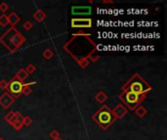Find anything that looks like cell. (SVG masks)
Segmentation results:
<instances>
[{
  "label": "cell",
  "mask_w": 167,
  "mask_h": 140,
  "mask_svg": "<svg viewBox=\"0 0 167 140\" xmlns=\"http://www.w3.org/2000/svg\"><path fill=\"white\" fill-rule=\"evenodd\" d=\"M7 18H8V23H10L12 25V28H14V26L21 21V18L16 13H11L10 15L7 16Z\"/></svg>",
  "instance_id": "cell-10"
},
{
  "label": "cell",
  "mask_w": 167,
  "mask_h": 140,
  "mask_svg": "<svg viewBox=\"0 0 167 140\" xmlns=\"http://www.w3.org/2000/svg\"><path fill=\"white\" fill-rule=\"evenodd\" d=\"M145 98L146 95H137L129 92H122V93L119 95V98L123 102V105H126L130 110H135L137 107H139V105L145 99Z\"/></svg>",
  "instance_id": "cell-4"
},
{
  "label": "cell",
  "mask_w": 167,
  "mask_h": 140,
  "mask_svg": "<svg viewBox=\"0 0 167 140\" xmlns=\"http://www.w3.org/2000/svg\"><path fill=\"white\" fill-rule=\"evenodd\" d=\"M33 18H34V19L36 20L37 22H41L42 21L45 20V18H46V14L44 13L42 10H40V9H38V10L33 14Z\"/></svg>",
  "instance_id": "cell-11"
},
{
  "label": "cell",
  "mask_w": 167,
  "mask_h": 140,
  "mask_svg": "<svg viewBox=\"0 0 167 140\" xmlns=\"http://www.w3.org/2000/svg\"><path fill=\"white\" fill-rule=\"evenodd\" d=\"M5 120L10 124L11 126L14 124V122L17 121V118H16V114H15V112H13V111H11V112H9L7 115L5 116Z\"/></svg>",
  "instance_id": "cell-14"
},
{
  "label": "cell",
  "mask_w": 167,
  "mask_h": 140,
  "mask_svg": "<svg viewBox=\"0 0 167 140\" xmlns=\"http://www.w3.org/2000/svg\"><path fill=\"white\" fill-rule=\"evenodd\" d=\"M8 9H9V6H8V4H7V3L3 2V3L0 4V11H1V12L5 13V12H7V11H8Z\"/></svg>",
  "instance_id": "cell-22"
},
{
  "label": "cell",
  "mask_w": 167,
  "mask_h": 140,
  "mask_svg": "<svg viewBox=\"0 0 167 140\" xmlns=\"http://www.w3.org/2000/svg\"><path fill=\"white\" fill-rule=\"evenodd\" d=\"M24 37L15 28H10L0 37V43H2L12 52L19 49L24 43Z\"/></svg>",
  "instance_id": "cell-1"
},
{
  "label": "cell",
  "mask_w": 167,
  "mask_h": 140,
  "mask_svg": "<svg viewBox=\"0 0 167 140\" xmlns=\"http://www.w3.org/2000/svg\"><path fill=\"white\" fill-rule=\"evenodd\" d=\"M8 24V18H7V16L6 15H2V16H0V25L1 26H6Z\"/></svg>",
  "instance_id": "cell-17"
},
{
  "label": "cell",
  "mask_w": 167,
  "mask_h": 140,
  "mask_svg": "<svg viewBox=\"0 0 167 140\" xmlns=\"http://www.w3.org/2000/svg\"><path fill=\"white\" fill-rule=\"evenodd\" d=\"M54 140H62V139H61V138L59 137V138H57V139H54Z\"/></svg>",
  "instance_id": "cell-27"
},
{
  "label": "cell",
  "mask_w": 167,
  "mask_h": 140,
  "mask_svg": "<svg viewBox=\"0 0 167 140\" xmlns=\"http://www.w3.org/2000/svg\"><path fill=\"white\" fill-rule=\"evenodd\" d=\"M25 71H26V73L28 74H31V73H33L35 70H36V67H35L33 64H29L28 66L25 67Z\"/></svg>",
  "instance_id": "cell-18"
},
{
  "label": "cell",
  "mask_w": 167,
  "mask_h": 140,
  "mask_svg": "<svg viewBox=\"0 0 167 140\" xmlns=\"http://www.w3.org/2000/svg\"><path fill=\"white\" fill-rule=\"evenodd\" d=\"M135 113H136V115H137L139 118H143L144 116H146V115H147L148 111H147V109H146L145 107L140 106V107H137V108H136Z\"/></svg>",
  "instance_id": "cell-15"
},
{
  "label": "cell",
  "mask_w": 167,
  "mask_h": 140,
  "mask_svg": "<svg viewBox=\"0 0 167 140\" xmlns=\"http://www.w3.org/2000/svg\"><path fill=\"white\" fill-rule=\"evenodd\" d=\"M53 55H54V52H53L50 49H46L45 51L43 52V57L45 58L46 59H50L53 57Z\"/></svg>",
  "instance_id": "cell-16"
},
{
  "label": "cell",
  "mask_w": 167,
  "mask_h": 140,
  "mask_svg": "<svg viewBox=\"0 0 167 140\" xmlns=\"http://www.w3.org/2000/svg\"><path fill=\"white\" fill-rule=\"evenodd\" d=\"M73 14L74 15H88L91 13V7L89 6H82V7H73L72 10Z\"/></svg>",
  "instance_id": "cell-9"
},
{
  "label": "cell",
  "mask_w": 167,
  "mask_h": 140,
  "mask_svg": "<svg viewBox=\"0 0 167 140\" xmlns=\"http://www.w3.org/2000/svg\"><path fill=\"white\" fill-rule=\"evenodd\" d=\"M50 137L54 140V139H57L60 137V133H59V131L56 130V129H53L51 132H50Z\"/></svg>",
  "instance_id": "cell-21"
},
{
  "label": "cell",
  "mask_w": 167,
  "mask_h": 140,
  "mask_svg": "<svg viewBox=\"0 0 167 140\" xmlns=\"http://www.w3.org/2000/svg\"><path fill=\"white\" fill-rule=\"evenodd\" d=\"M14 101H15V98L7 92L0 96V105H1L4 109L10 108V106L14 103Z\"/></svg>",
  "instance_id": "cell-7"
},
{
  "label": "cell",
  "mask_w": 167,
  "mask_h": 140,
  "mask_svg": "<svg viewBox=\"0 0 167 140\" xmlns=\"http://www.w3.org/2000/svg\"><path fill=\"white\" fill-rule=\"evenodd\" d=\"M111 112H112L113 116H114V118H116V119H121L127 114L128 109L125 107V105L119 103V104L116 105V107H114V109Z\"/></svg>",
  "instance_id": "cell-8"
},
{
  "label": "cell",
  "mask_w": 167,
  "mask_h": 140,
  "mask_svg": "<svg viewBox=\"0 0 167 140\" xmlns=\"http://www.w3.org/2000/svg\"><path fill=\"white\" fill-rule=\"evenodd\" d=\"M92 118L103 129H107L112 122L116 120L114 118L111 110L107 106V105L102 106L94 114Z\"/></svg>",
  "instance_id": "cell-3"
},
{
  "label": "cell",
  "mask_w": 167,
  "mask_h": 140,
  "mask_svg": "<svg viewBox=\"0 0 167 140\" xmlns=\"http://www.w3.org/2000/svg\"><path fill=\"white\" fill-rule=\"evenodd\" d=\"M72 26L76 28H88L92 26L91 19H73Z\"/></svg>",
  "instance_id": "cell-6"
},
{
  "label": "cell",
  "mask_w": 167,
  "mask_h": 140,
  "mask_svg": "<svg viewBox=\"0 0 167 140\" xmlns=\"http://www.w3.org/2000/svg\"><path fill=\"white\" fill-rule=\"evenodd\" d=\"M15 77H16L17 79H19L20 81L24 82V81L26 80V78L29 77V74L26 73V71H25L24 69H20L19 71L17 72V74L15 75Z\"/></svg>",
  "instance_id": "cell-12"
},
{
  "label": "cell",
  "mask_w": 167,
  "mask_h": 140,
  "mask_svg": "<svg viewBox=\"0 0 167 140\" xmlns=\"http://www.w3.org/2000/svg\"><path fill=\"white\" fill-rule=\"evenodd\" d=\"M95 99H96L97 101H99L100 103H104L105 100L108 99V95H107V93H105V92L100 91L98 93L96 94V96H95Z\"/></svg>",
  "instance_id": "cell-13"
},
{
  "label": "cell",
  "mask_w": 167,
  "mask_h": 140,
  "mask_svg": "<svg viewBox=\"0 0 167 140\" xmlns=\"http://www.w3.org/2000/svg\"><path fill=\"white\" fill-rule=\"evenodd\" d=\"M24 88V83L20 81L19 79H17L16 77L12 78L10 82H8V86H7V90L14 98H20L23 90Z\"/></svg>",
  "instance_id": "cell-5"
},
{
  "label": "cell",
  "mask_w": 167,
  "mask_h": 140,
  "mask_svg": "<svg viewBox=\"0 0 167 140\" xmlns=\"http://www.w3.org/2000/svg\"><path fill=\"white\" fill-rule=\"evenodd\" d=\"M0 140H5L4 138H2V137H0Z\"/></svg>",
  "instance_id": "cell-28"
},
{
  "label": "cell",
  "mask_w": 167,
  "mask_h": 140,
  "mask_svg": "<svg viewBox=\"0 0 167 140\" xmlns=\"http://www.w3.org/2000/svg\"><path fill=\"white\" fill-rule=\"evenodd\" d=\"M8 86V82L6 80H1L0 81V89L1 90H6Z\"/></svg>",
  "instance_id": "cell-24"
},
{
  "label": "cell",
  "mask_w": 167,
  "mask_h": 140,
  "mask_svg": "<svg viewBox=\"0 0 167 140\" xmlns=\"http://www.w3.org/2000/svg\"><path fill=\"white\" fill-rule=\"evenodd\" d=\"M30 92H31V88H30V87H26V86H24V90H23V92H22V93H24V95H30Z\"/></svg>",
  "instance_id": "cell-23"
},
{
  "label": "cell",
  "mask_w": 167,
  "mask_h": 140,
  "mask_svg": "<svg viewBox=\"0 0 167 140\" xmlns=\"http://www.w3.org/2000/svg\"><path fill=\"white\" fill-rule=\"evenodd\" d=\"M23 26H24V28L25 30H30L32 28V26H33V23L30 21H26V22H24Z\"/></svg>",
  "instance_id": "cell-20"
},
{
  "label": "cell",
  "mask_w": 167,
  "mask_h": 140,
  "mask_svg": "<svg viewBox=\"0 0 167 140\" xmlns=\"http://www.w3.org/2000/svg\"><path fill=\"white\" fill-rule=\"evenodd\" d=\"M89 58H90L92 61H96L97 59H99V56H98V54H96V52H92V54L89 56Z\"/></svg>",
  "instance_id": "cell-25"
},
{
  "label": "cell",
  "mask_w": 167,
  "mask_h": 140,
  "mask_svg": "<svg viewBox=\"0 0 167 140\" xmlns=\"http://www.w3.org/2000/svg\"><path fill=\"white\" fill-rule=\"evenodd\" d=\"M31 122H32L31 118H30L29 116L24 117V120H23V126H26V127H29L30 125H31Z\"/></svg>",
  "instance_id": "cell-19"
},
{
  "label": "cell",
  "mask_w": 167,
  "mask_h": 140,
  "mask_svg": "<svg viewBox=\"0 0 167 140\" xmlns=\"http://www.w3.org/2000/svg\"><path fill=\"white\" fill-rule=\"evenodd\" d=\"M151 90H152V87L138 73L134 74L133 77L122 87L123 92H129L137 95H147V93Z\"/></svg>",
  "instance_id": "cell-2"
},
{
  "label": "cell",
  "mask_w": 167,
  "mask_h": 140,
  "mask_svg": "<svg viewBox=\"0 0 167 140\" xmlns=\"http://www.w3.org/2000/svg\"><path fill=\"white\" fill-rule=\"evenodd\" d=\"M103 3H112V1H103Z\"/></svg>",
  "instance_id": "cell-26"
}]
</instances>
